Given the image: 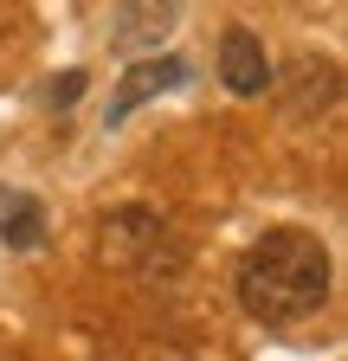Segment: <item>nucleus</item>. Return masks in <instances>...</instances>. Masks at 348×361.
Wrapping results in <instances>:
<instances>
[{
	"label": "nucleus",
	"mask_w": 348,
	"mask_h": 361,
	"mask_svg": "<svg viewBox=\"0 0 348 361\" xmlns=\"http://www.w3.org/2000/svg\"><path fill=\"white\" fill-rule=\"evenodd\" d=\"M232 290H239V310L265 329L303 323L329 303V245L303 226H271L265 239L245 245Z\"/></svg>",
	"instance_id": "obj_1"
},
{
	"label": "nucleus",
	"mask_w": 348,
	"mask_h": 361,
	"mask_svg": "<svg viewBox=\"0 0 348 361\" xmlns=\"http://www.w3.org/2000/svg\"><path fill=\"white\" fill-rule=\"evenodd\" d=\"M104 258L149 278V284H168L187 271V239L155 207H110L104 213Z\"/></svg>",
	"instance_id": "obj_2"
},
{
	"label": "nucleus",
	"mask_w": 348,
	"mask_h": 361,
	"mask_svg": "<svg viewBox=\"0 0 348 361\" xmlns=\"http://www.w3.org/2000/svg\"><path fill=\"white\" fill-rule=\"evenodd\" d=\"M271 90H278L284 116H297V123L329 116L335 97H342V65H335V59H310V52H303V59L284 65V78H271Z\"/></svg>",
	"instance_id": "obj_3"
},
{
	"label": "nucleus",
	"mask_w": 348,
	"mask_h": 361,
	"mask_svg": "<svg viewBox=\"0 0 348 361\" xmlns=\"http://www.w3.org/2000/svg\"><path fill=\"white\" fill-rule=\"evenodd\" d=\"M187 84V65L181 59H136L123 71V84H116V97H110V110H104V129H123L129 116H136L142 104H155V97H168V90H181Z\"/></svg>",
	"instance_id": "obj_4"
},
{
	"label": "nucleus",
	"mask_w": 348,
	"mask_h": 361,
	"mask_svg": "<svg viewBox=\"0 0 348 361\" xmlns=\"http://www.w3.org/2000/svg\"><path fill=\"white\" fill-rule=\"evenodd\" d=\"M220 78H226L232 97H265L278 71H271L265 45H258L245 26H226V32H220Z\"/></svg>",
	"instance_id": "obj_5"
},
{
	"label": "nucleus",
	"mask_w": 348,
	"mask_h": 361,
	"mask_svg": "<svg viewBox=\"0 0 348 361\" xmlns=\"http://www.w3.org/2000/svg\"><path fill=\"white\" fill-rule=\"evenodd\" d=\"M181 0H116V52H136V45H161V32L174 26Z\"/></svg>",
	"instance_id": "obj_6"
},
{
	"label": "nucleus",
	"mask_w": 348,
	"mask_h": 361,
	"mask_svg": "<svg viewBox=\"0 0 348 361\" xmlns=\"http://www.w3.org/2000/svg\"><path fill=\"white\" fill-rule=\"evenodd\" d=\"M0 245L7 252H32L46 245V207L20 188H0Z\"/></svg>",
	"instance_id": "obj_7"
},
{
	"label": "nucleus",
	"mask_w": 348,
	"mask_h": 361,
	"mask_svg": "<svg viewBox=\"0 0 348 361\" xmlns=\"http://www.w3.org/2000/svg\"><path fill=\"white\" fill-rule=\"evenodd\" d=\"M84 84H91V71H77V65H71V71H58V78L46 84V104H52V110H71V104L84 97Z\"/></svg>",
	"instance_id": "obj_8"
},
{
	"label": "nucleus",
	"mask_w": 348,
	"mask_h": 361,
	"mask_svg": "<svg viewBox=\"0 0 348 361\" xmlns=\"http://www.w3.org/2000/svg\"><path fill=\"white\" fill-rule=\"evenodd\" d=\"M0 39H7V20H0Z\"/></svg>",
	"instance_id": "obj_9"
}]
</instances>
